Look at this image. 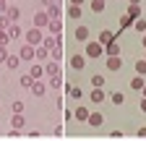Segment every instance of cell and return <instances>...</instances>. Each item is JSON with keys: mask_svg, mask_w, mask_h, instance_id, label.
<instances>
[{"mask_svg": "<svg viewBox=\"0 0 146 141\" xmlns=\"http://www.w3.org/2000/svg\"><path fill=\"white\" fill-rule=\"evenodd\" d=\"M24 39H26V45H34V47H36V45H42V39H44V37H42V29L31 26L29 31H24Z\"/></svg>", "mask_w": 146, "mask_h": 141, "instance_id": "obj_1", "label": "cell"}, {"mask_svg": "<svg viewBox=\"0 0 146 141\" xmlns=\"http://www.w3.org/2000/svg\"><path fill=\"white\" fill-rule=\"evenodd\" d=\"M18 58H21V63H31L34 58H36V50H34V45H21V50H18Z\"/></svg>", "mask_w": 146, "mask_h": 141, "instance_id": "obj_2", "label": "cell"}, {"mask_svg": "<svg viewBox=\"0 0 146 141\" xmlns=\"http://www.w3.org/2000/svg\"><path fill=\"white\" fill-rule=\"evenodd\" d=\"M42 45L50 50V52H55V50H63V37L58 34V37H52V34H47V37L42 39Z\"/></svg>", "mask_w": 146, "mask_h": 141, "instance_id": "obj_3", "label": "cell"}, {"mask_svg": "<svg viewBox=\"0 0 146 141\" xmlns=\"http://www.w3.org/2000/svg\"><path fill=\"white\" fill-rule=\"evenodd\" d=\"M102 52H104L102 42H86V58H99Z\"/></svg>", "mask_w": 146, "mask_h": 141, "instance_id": "obj_4", "label": "cell"}, {"mask_svg": "<svg viewBox=\"0 0 146 141\" xmlns=\"http://www.w3.org/2000/svg\"><path fill=\"white\" fill-rule=\"evenodd\" d=\"M29 92H31L34 97H44V94H47V84H44L42 78H36V81L31 84V89H29Z\"/></svg>", "mask_w": 146, "mask_h": 141, "instance_id": "obj_5", "label": "cell"}, {"mask_svg": "<svg viewBox=\"0 0 146 141\" xmlns=\"http://www.w3.org/2000/svg\"><path fill=\"white\" fill-rule=\"evenodd\" d=\"M104 65H107V70H112V73H117V70L123 68V60H120V55H110Z\"/></svg>", "mask_w": 146, "mask_h": 141, "instance_id": "obj_6", "label": "cell"}, {"mask_svg": "<svg viewBox=\"0 0 146 141\" xmlns=\"http://www.w3.org/2000/svg\"><path fill=\"white\" fill-rule=\"evenodd\" d=\"M73 37H76L78 42H89V37H91V31H89V26H76V31H73Z\"/></svg>", "mask_w": 146, "mask_h": 141, "instance_id": "obj_7", "label": "cell"}, {"mask_svg": "<svg viewBox=\"0 0 146 141\" xmlns=\"http://www.w3.org/2000/svg\"><path fill=\"white\" fill-rule=\"evenodd\" d=\"M47 24H50V16H47V11H39V13L34 16V26H36V29H44Z\"/></svg>", "mask_w": 146, "mask_h": 141, "instance_id": "obj_8", "label": "cell"}, {"mask_svg": "<svg viewBox=\"0 0 146 141\" xmlns=\"http://www.w3.org/2000/svg\"><path fill=\"white\" fill-rule=\"evenodd\" d=\"M104 123V115L102 112H89V118H86V126H94V128H99Z\"/></svg>", "mask_w": 146, "mask_h": 141, "instance_id": "obj_9", "label": "cell"}, {"mask_svg": "<svg viewBox=\"0 0 146 141\" xmlns=\"http://www.w3.org/2000/svg\"><path fill=\"white\" fill-rule=\"evenodd\" d=\"M47 31L52 34V37H58V34L63 31V21H60V19H52V21L47 24Z\"/></svg>", "mask_w": 146, "mask_h": 141, "instance_id": "obj_10", "label": "cell"}, {"mask_svg": "<svg viewBox=\"0 0 146 141\" xmlns=\"http://www.w3.org/2000/svg\"><path fill=\"white\" fill-rule=\"evenodd\" d=\"M86 65V55H70V68L73 70H81Z\"/></svg>", "mask_w": 146, "mask_h": 141, "instance_id": "obj_11", "label": "cell"}, {"mask_svg": "<svg viewBox=\"0 0 146 141\" xmlns=\"http://www.w3.org/2000/svg\"><path fill=\"white\" fill-rule=\"evenodd\" d=\"M44 73H47V76H58V73H60V63H58V60L44 63Z\"/></svg>", "mask_w": 146, "mask_h": 141, "instance_id": "obj_12", "label": "cell"}, {"mask_svg": "<svg viewBox=\"0 0 146 141\" xmlns=\"http://www.w3.org/2000/svg\"><path fill=\"white\" fill-rule=\"evenodd\" d=\"M5 31H8L11 42H13V39H21V37H24V31H21V26H18V24H11V26H8Z\"/></svg>", "mask_w": 146, "mask_h": 141, "instance_id": "obj_13", "label": "cell"}, {"mask_svg": "<svg viewBox=\"0 0 146 141\" xmlns=\"http://www.w3.org/2000/svg\"><path fill=\"white\" fill-rule=\"evenodd\" d=\"M5 16L11 19V24H18V19H21V11H18L16 5H8V8H5Z\"/></svg>", "mask_w": 146, "mask_h": 141, "instance_id": "obj_14", "label": "cell"}, {"mask_svg": "<svg viewBox=\"0 0 146 141\" xmlns=\"http://www.w3.org/2000/svg\"><path fill=\"white\" fill-rule=\"evenodd\" d=\"M143 84H146V81H143V76H138V73H136L131 81H128V86H131L133 92H141V89H143Z\"/></svg>", "mask_w": 146, "mask_h": 141, "instance_id": "obj_15", "label": "cell"}, {"mask_svg": "<svg viewBox=\"0 0 146 141\" xmlns=\"http://www.w3.org/2000/svg\"><path fill=\"white\" fill-rule=\"evenodd\" d=\"M11 126L21 131V128L26 126V120H24V112H13V118H11Z\"/></svg>", "mask_w": 146, "mask_h": 141, "instance_id": "obj_16", "label": "cell"}, {"mask_svg": "<svg viewBox=\"0 0 146 141\" xmlns=\"http://www.w3.org/2000/svg\"><path fill=\"white\" fill-rule=\"evenodd\" d=\"M112 39H117V37H115V31H110V29L99 31V37H97V42H102V45H107V42H112Z\"/></svg>", "mask_w": 146, "mask_h": 141, "instance_id": "obj_17", "label": "cell"}, {"mask_svg": "<svg viewBox=\"0 0 146 141\" xmlns=\"http://www.w3.org/2000/svg\"><path fill=\"white\" fill-rule=\"evenodd\" d=\"M104 52H107V58H110V55H120V45H117V39L107 42V45H104Z\"/></svg>", "mask_w": 146, "mask_h": 141, "instance_id": "obj_18", "label": "cell"}, {"mask_svg": "<svg viewBox=\"0 0 146 141\" xmlns=\"http://www.w3.org/2000/svg\"><path fill=\"white\" fill-rule=\"evenodd\" d=\"M68 19L70 21H81V5H68Z\"/></svg>", "mask_w": 146, "mask_h": 141, "instance_id": "obj_19", "label": "cell"}, {"mask_svg": "<svg viewBox=\"0 0 146 141\" xmlns=\"http://www.w3.org/2000/svg\"><path fill=\"white\" fill-rule=\"evenodd\" d=\"M44 11H47V16H50V21H52V19H60V3H52V5H47Z\"/></svg>", "mask_w": 146, "mask_h": 141, "instance_id": "obj_20", "label": "cell"}, {"mask_svg": "<svg viewBox=\"0 0 146 141\" xmlns=\"http://www.w3.org/2000/svg\"><path fill=\"white\" fill-rule=\"evenodd\" d=\"M102 102H104V92L91 86V104H102Z\"/></svg>", "mask_w": 146, "mask_h": 141, "instance_id": "obj_21", "label": "cell"}, {"mask_svg": "<svg viewBox=\"0 0 146 141\" xmlns=\"http://www.w3.org/2000/svg\"><path fill=\"white\" fill-rule=\"evenodd\" d=\"M5 65H8V70H16L18 65H21V58H18V55H8L5 58Z\"/></svg>", "mask_w": 146, "mask_h": 141, "instance_id": "obj_22", "label": "cell"}, {"mask_svg": "<svg viewBox=\"0 0 146 141\" xmlns=\"http://www.w3.org/2000/svg\"><path fill=\"white\" fill-rule=\"evenodd\" d=\"M73 115H76V120L86 123V118H89V107H84V104H78V107H76V112H73Z\"/></svg>", "mask_w": 146, "mask_h": 141, "instance_id": "obj_23", "label": "cell"}, {"mask_svg": "<svg viewBox=\"0 0 146 141\" xmlns=\"http://www.w3.org/2000/svg\"><path fill=\"white\" fill-rule=\"evenodd\" d=\"M34 50H36V60H47V58H50V50H47L44 45H36Z\"/></svg>", "mask_w": 146, "mask_h": 141, "instance_id": "obj_24", "label": "cell"}, {"mask_svg": "<svg viewBox=\"0 0 146 141\" xmlns=\"http://www.w3.org/2000/svg\"><path fill=\"white\" fill-rule=\"evenodd\" d=\"M65 94H68L70 99H81V89H78V86H73V84L65 86Z\"/></svg>", "mask_w": 146, "mask_h": 141, "instance_id": "obj_25", "label": "cell"}, {"mask_svg": "<svg viewBox=\"0 0 146 141\" xmlns=\"http://www.w3.org/2000/svg\"><path fill=\"white\" fill-rule=\"evenodd\" d=\"M47 86H52V89H60V86H63V76H60V73H58V76H50Z\"/></svg>", "mask_w": 146, "mask_h": 141, "instance_id": "obj_26", "label": "cell"}, {"mask_svg": "<svg viewBox=\"0 0 146 141\" xmlns=\"http://www.w3.org/2000/svg\"><path fill=\"white\" fill-rule=\"evenodd\" d=\"M128 16H131L133 21L141 19V5H133V3H131V5H128Z\"/></svg>", "mask_w": 146, "mask_h": 141, "instance_id": "obj_27", "label": "cell"}, {"mask_svg": "<svg viewBox=\"0 0 146 141\" xmlns=\"http://www.w3.org/2000/svg\"><path fill=\"white\" fill-rule=\"evenodd\" d=\"M34 81H36V78H34L31 73H26V76H21V81H18V84H21L24 89H31V84H34Z\"/></svg>", "mask_w": 146, "mask_h": 141, "instance_id": "obj_28", "label": "cell"}, {"mask_svg": "<svg viewBox=\"0 0 146 141\" xmlns=\"http://www.w3.org/2000/svg\"><path fill=\"white\" fill-rule=\"evenodd\" d=\"M29 73H31L34 78H42V73H44V65H39V63H34V65H31V70H29Z\"/></svg>", "mask_w": 146, "mask_h": 141, "instance_id": "obj_29", "label": "cell"}, {"mask_svg": "<svg viewBox=\"0 0 146 141\" xmlns=\"http://www.w3.org/2000/svg\"><path fill=\"white\" fill-rule=\"evenodd\" d=\"M110 102H112V104H123L125 102V94L123 92H112V94H110Z\"/></svg>", "mask_w": 146, "mask_h": 141, "instance_id": "obj_30", "label": "cell"}, {"mask_svg": "<svg viewBox=\"0 0 146 141\" xmlns=\"http://www.w3.org/2000/svg\"><path fill=\"white\" fill-rule=\"evenodd\" d=\"M104 11V0H91V13H102Z\"/></svg>", "mask_w": 146, "mask_h": 141, "instance_id": "obj_31", "label": "cell"}, {"mask_svg": "<svg viewBox=\"0 0 146 141\" xmlns=\"http://www.w3.org/2000/svg\"><path fill=\"white\" fill-rule=\"evenodd\" d=\"M91 86H94V89H102V86H104V76H91Z\"/></svg>", "mask_w": 146, "mask_h": 141, "instance_id": "obj_32", "label": "cell"}, {"mask_svg": "<svg viewBox=\"0 0 146 141\" xmlns=\"http://www.w3.org/2000/svg\"><path fill=\"white\" fill-rule=\"evenodd\" d=\"M131 26H133V19H131V16L125 13L123 19H120V29H131Z\"/></svg>", "mask_w": 146, "mask_h": 141, "instance_id": "obj_33", "label": "cell"}, {"mask_svg": "<svg viewBox=\"0 0 146 141\" xmlns=\"http://www.w3.org/2000/svg\"><path fill=\"white\" fill-rule=\"evenodd\" d=\"M133 26H136V31L146 34V21H143V19H136V21H133Z\"/></svg>", "mask_w": 146, "mask_h": 141, "instance_id": "obj_34", "label": "cell"}, {"mask_svg": "<svg viewBox=\"0 0 146 141\" xmlns=\"http://www.w3.org/2000/svg\"><path fill=\"white\" fill-rule=\"evenodd\" d=\"M136 73L138 76H146V60H138L136 63Z\"/></svg>", "mask_w": 146, "mask_h": 141, "instance_id": "obj_35", "label": "cell"}, {"mask_svg": "<svg viewBox=\"0 0 146 141\" xmlns=\"http://www.w3.org/2000/svg\"><path fill=\"white\" fill-rule=\"evenodd\" d=\"M24 107H26V104H24L21 99H16V102L11 104V110H13V112H24Z\"/></svg>", "mask_w": 146, "mask_h": 141, "instance_id": "obj_36", "label": "cell"}, {"mask_svg": "<svg viewBox=\"0 0 146 141\" xmlns=\"http://www.w3.org/2000/svg\"><path fill=\"white\" fill-rule=\"evenodd\" d=\"M8 42H11V37H8V31H5V29H0V47H5Z\"/></svg>", "mask_w": 146, "mask_h": 141, "instance_id": "obj_37", "label": "cell"}, {"mask_svg": "<svg viewBox=\"0 0 146 141\" xmlns=\"http://www.w3.org/2000/svg\"><path fill=\"white\" fill-rule=\"evenodd\" d=\"M8 26H11V19L5 13H0V29H8Z\"/></svg>", "mask_w": 146, "mask_h": 141, "instance_id": "obj_38", "label": "cell"}, {"mask_svg": "<svg viewBox=\"0 0 146 141\" xmlns=\"http://www.w3.org/2000/svg\"><path fill=\"white\" fill-rule=\"evenodd\" d=\"M50 55H52V60H60L63 58V50H55V52H50Z\"/></svg>", "mask_w": 146, "mask_h": 141, "instance_id": "obj_39", "label": "cell"}, {"mask_svg": "<svg viewBox=\"0 0 146 141\" xmlns=\"http://www.w3.org/2000/svg\"><path fill=\"white\" fill-rule=\"evenodd\" d=\"M5 58H8V50H5V47H0V63H5Z\"/></svg>", "mask_w": 146, "mask_h": 141, "instance_id": "obj_40", "label": "cell"}, {"mask_svg": "<svg viewBox=\"0 0 146 141\" xmlns=\"http://www.w3.org/2000/svg\"><path fill=\"white\" fill-rule=\"evenodd\" d=\"M5 8H8V0H0V13H5Z\"/></svg>", "mask_w": 146, "mask_h": 141, "instance_id": "obj_41", "label": "cell"}, {"mask_svg": "<svg viewBox=\"0 0 146 141\" xmlns=\"http://www.w3.org/2000/svg\"><path fill=\"white\" fill-rule=\"evenodd\" d=\"M138 104H141V112H146V97H141V102H138Z\"/></svg>", "mask_w": 146, "mask_h": 141, "instance_id": "obj_42", "label": "cell"}, {"mask_svg": "<svg viewBox=\"0 0 146 141\" xmlns=\"http://www.w3.org/2000/svg\"><path fill=\"white\" fill-rule=\"evenodd\" d=\"M138 138H146V128H138V133H136Z\"/></svg>", "mask_w": 146, "mask_h": 141, "instance_id": "obj_43", "label": "cell"}, {"mask_svg": "<svg viewBox=\"0 0 146 141\" xmlns=\"http://www.w3.org/2000/svg\"><path fill=\"white\" fill-rule=\"evenodd\" d=\"M86 0H70V5H84Z\"/></svg>", "mask_w": 146, "mask_h": 141, "instance_id": "obj_44", "label": "cell"}, {"mask_svg": "<svg viewBox=\"0 0 146 141\" xmlns=\"http://www.w3.org/2000/svg\"><path fill=\"white\" fill-rule=\"evenodd\" d=\"M128 3H133V5H141V0H128Z\"/></svg>", "mask_w": 146, "mask_h": 141, "instance_id": "obj_45", "label": "cell"}, {"mask_svg": "<svg viewBox=\"0 0 146 141\" xmlns=\"http://www.w3.org/2000/svg\"><path fill=\"white\" fill-rule=\"evenodd\" d=\"M141 97H146V84H143V89H141Z\"/></svg>", "mask_w": 146, "mask_h": 141, "instance_id": "obj_46", "label": "cell"}, {"mask_svg": "<svg viewBox=\"0 0 146 141\" xmlns=\"http://www.w3.org/2000/svg\"><path fill=\"white\" fill-rule=\"evenodd\" d=\"M141 45H143V47H146V34H143V39H141Z\"/></svg>", "mask_w": 146, "mask_h": 141, "instance_id": "obj_47", "label": "cell"}, {"mask_svg": "<svg viewBox=\"0 0 146 141\" xmlns=\"http://www.w3.org/2000/svg\"><path fill=\"white\" fill-rule=\"evenodd\" d=\"M55 3H60V0H55Z\"/></svg>", "mask_w": 146, "mask_h": 141, "instance_id": "obj_48", "label": "cell"}, {"mask_svg": "<svg viewBox=\"0 0 146 141\" xmlns=\"http://www.w3.org/2000/svg\"><path fill=\"white\" fill-rule=\"evenodd\" d=\"M143 60H146V55H143Z\"/></svg>", "mask_w": 146, "mask_h": 141, "instance_id": "obj_49", "label": "cell"}]
</instances>
